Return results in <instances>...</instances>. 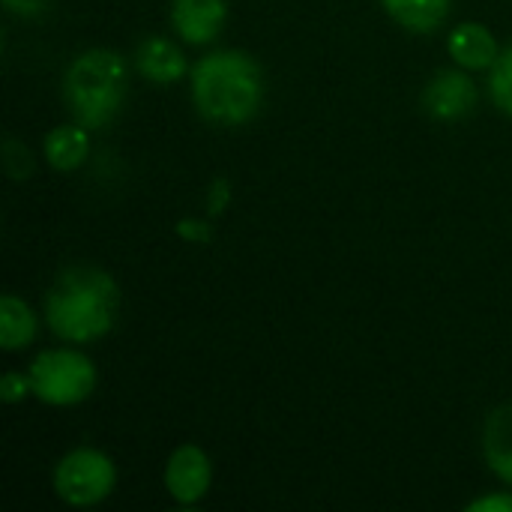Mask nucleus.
Returning a JSON list of instances; mask_svg holds the SVG:
<instances>
[{
	"mask_svg": "<svg viewBox=\"0 0 512 512\" xmlns=\"http://www.w3.org/2000/svg\"><path fill=\"white\" fill-rule=\"evenodd\" d=\"M180 234L183 237H192V240H207V228L201 222H183L180 225Z\"/></svg>",
	"mask_w": 512,
	"mask_h": 512,
	"instance_id": "obj_20",
	"label": "nucleus"
},
{
	"mask_svg": "<svg viewBox=\"0 0 512 512\" xmlns=\"http://www.w3.org/2000/svg\"><path fill=\"white\" fill-rule=\"evenodd\" d=\"M135 60H138V69L156 84H174L189 72V63H186L183 51L171 39H162V36L147 39L135 51Z\"/></svg>",
	"mask_w": 512,
	"mask_h": 512,
	"instance_id": "obj_10",
	"label": "nucleus"
},
{
	"mask_svg": "<svg viewBox=\"0 0 512 512\" xmlns=\"http://www.w3.org/2000/svg\"><path fill=\"white\" fill-rule=\"evenodd\" d=\"M3 3H6V9L15 12V15H36V12L45 6V0H3Z\"/></svg>",
	"mask_w": 512,
	"mask_h": 512,
	"instance_id": "obj_19",
	"label": "nucleus"
},
{
	"mask_svg": "<svg viewBox=\"0 0 512 512\" xmlns=\"http://www.w3.org/2000/svg\"><path fill=\"white\" fill-rule=\"evenodd\" d=\"M36 336V318L33 312L12 294L0 300V345L6 351H18L30 345Z\"/></svg>",
	"mask_w": 512,
	"mask_h": 512,
	"instance_id": "obj_14",
	"label": "nucleus"
},
{
	"mask_svg": "<svg viewBox=\"0 0 512 512\" xmlns=\"http://www.w3.org/2000/svg\"><path fill=\"white\" fill-rule=\"evenodd\" d=\"M30 390H33L30 378H24V375H18V372H9V375L0 378V399L9 402V405L21 402Z\"/></svg>",
	"mask_w": 512,
	"mask_h": 512,
	"instance_id": "obj_17",
	"label": "nucleus"
},
{
	"mask_svg": "<svg viewBox=\"0 0 512 512\" xmlns=\"http://www.w3.org/2000/svg\"><path fill=\"white\" fill-rule=\"evenodd\" d=\"M483 447L492 471L512 486V402L492 411L483 432Z\"/></svg>",
	"mask_w": 512,
	"mask_h": 512,
	"instance_id": "obj_11",
	"label": "nucleus"
},
{
	"mask_svg": "<svg viewBox=\"0 0 512 512\" xmlns=\"http://www.w3.org/2000/svg\"><path fill=\"white\" fill-rule=\"evenodd\" d=\"M489 90H492V99L501 111L512 114V45L504 48L492 66V78H489Z\"/></svg>",
	"mask_w": 512,
	"mask_h": 512,
	"instance_id": "obj_15",
	"label": "nucleus"
},
{
	"mask_svg": "<svg viewBox=\"0 0 512 512\" xmlns=\"http://www.w3.org/2000/svg\"><path fill=\"white\" fill-rule=\"evenodd\" d=\"M225 15H228L225 0H174L171 6V21L177 33L192 45L213 42L225 24Z\"/></svg>",
	"mask_w": 512,
	"mask_h": 512,
	"instance_id": "obj_8",
	"label": "nucleus"
},
{
	"mask_svg": "<svg viewBox=\"0 0 512 512\" xmlns=\"http://www.w3.org/2000/svg\"><path fill=\"white\" fill-rule=\"evenodd\" d=\"M30 384L48 405H78L93 393L96 369L78 351H42L30 366Z\"/></svg>",
	"mask_w": 512,
	"mask_h": 512,
	"instance_id": "obj_4",
	"label": "nucleus"
},
{
	"mask_svg": "<svg viewBox=\"0 0 512 512\" xmlns=\"http://www.w3.org/2000/svg\"><path fill=\"white\" fill-rule=\"evenodd\" d=\"M477 102V84L465 72H441L423 93V105L438 120L465 117Z\"/></svg>",
	"mask_w": 512,
	"mask_h": 512,
	"instance_id": "obj_7",
	"label": "nucleus"
},
{
	"mask_svg": "<svg viewBox=\"0 0 512 512\" xmlns=\"http://www.w3.org/2000/svg\"><path fill=\"white\" fill-rule=\"evenodd\" d=\"M468 512H512V495H489L474 501Z\"/></svg>",
	"mask_w": 512,
	"mask_h": 512,
	"instance_id": "obj_18",
	"label": "nucleus"
},
{
	"mask_svg": "<svg viewBox=\"0 0 512 512\" xmlns=\"http://www.w3.org/2000/svg\"><path fill=\"white\" fill-rule=\"evenodd\" d=\"M192 96L210 123L240 126L252 120L264 99L261 69L252 57L240 51H216L195 63Z\"/></svg>",
	"mask_w": 512,
	"mask_h": 512,
	"instance_id": "obj_2",
	"label": "nucleus"
},
{
	"mask_svg": "<svg viewBox=\"0 0 512 512\" xmlns=\"http://www.w3.org/2000/svg\"><path fill=\"white\" fill-rule=\"evenodd\" d=\"M210 480H213V471H210V459L201 447H180L171 459H168V468H165V486L171 492V498L177 504H198L207 489H210Z\"/></svg>",
	"mask_w": 512,
	"mask_h": 512,
	"instance_id": "obj_6",
	"label": "nucleus"
},
{
	"mask_svg": "<svg viewBox=\"0 0 512 512\" xmlns=\"http://www.w3.org/2000/svg\"><path fill=\"white\" fill-rule=\"evenodd\" d=\"M87 153H90V138L81 123L57 126L45 138V156L57 171H75L78 165H84Z\"/></svg>",
	"mask_w": 512,
	"mask_h": 512,
	"instance_id": "obj_12",
	"label": "nucleus"
},
{
	"mask_svg": "<svg viewBox=\"0 0 512 512\" xmlns=\"http://www.w3.org/2000/svg\"><path fill=\"white\" fill-rule=\"evenodd\" d=\"M453 0H384L387 12L408 30L426 33L444 24Z\"/></svg>",
	"mask_w": 512,
	"mask_h": 512,
	"instance_id": "obj_13",
	"label": "nucleus"
},
{
	"mask_svg": "<svg viewBox=\"0 0 512 512\" xmlns=\"http://www.w3.org/2000/svg\"><path fill=\"white\" fill-rule=\"evenodd\" d=\"M117 471L99 450H72L54 471V489L69 507H93L111 495Z\"/></svg>",
	"mask_w": 512,
	"mask_h": 512,
	"instance_id": "obj_5",
	"label": "nucleus"
},
{
	"mask_svg": "<svg viewBox=\"0 0 512 512\" xmlns=\"http://www.w3.org/2000/svg\"><path fill=\"white\" fill-rule=\"evenodd\" d=\"M63 96L72 111V117L87 126L99 129L105 126L123 105L126 96V66L123 60L108 48H93L75 57V63L66 72Z\"/></svg>",
	"mask_w": 512,
	"mask_h": 512,
	"instance_id": "obj_3",
	"label": "nucleus"
},
{
	"mask_svg": "<svg viewBox=\"0 0 512 512\" xmlns=\"http://www.w3.org/2000/svg\"><path fill=\"white\" fill-rule=\"evenodd\" d=\"M447 48H450V54L456 57V63L465 66V69H492L495 60H498V54H501L495 36L489 33V27L474 24V21L459 24V27L450 33Z\"/></svg>",
	"mask_w": 512,
	"mask_h": 512,
	"instance_id": "obj_9",
	"label": "nucleus"
},
{
	"mask_svg": "<svg viewBox=\"0 0 512 512\" xmlns=\"http://www.w3.org/2000/svg\"><path fill=\"white\" fill-rule=\"evenodd\" d=\"M6 171L12 180H24L33 171V159L30 150L18 141H6Z\"/></svg>",
	"mask_w": 512,
	"mask_h": 512,
	"instance_id": "obj_16",
	"label": "nucleus"
},
{
	"mask_svg": "<svg viewBox=\"0 0 512 512\" xmlns=\"http://www.w3.org/2000/svg\"><path fill=\"white\" fill-rule=\"evenodd\" d=\"M120 291L114 279L93 267H72L57 276L45 297V318L54 336L63 342L102 339L117 315Z\"/></svg>",
	"mask_w": 512,
	"mask_h": 512,
	"instance_id": "obj_1",
	"label": "nucleus"
}]
</instances>
